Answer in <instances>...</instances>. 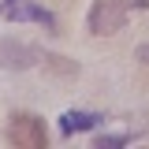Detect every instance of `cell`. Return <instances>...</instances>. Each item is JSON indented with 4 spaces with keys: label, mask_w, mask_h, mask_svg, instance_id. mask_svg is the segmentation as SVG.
Returning <instances> with one entry per match:
<instances>
[{
    "label": "cell",
    "mask_w": 149,
    "mask_h": 149,
    "mask_svg": "<svg viewBox=\"0 0 149 149\" xmlns=\"http://www.w3.org/2000/svg\"><path fill=\"white\" fill-rule=\"evenodd\" d=\"M138 60H142V63L149 67V45H142V49H138Z\"/></svg>",
    "instance_id": "6"
},
{
    "label": "cell",
    "mask_w": 149,
    "mask_h": 149,
    "mask_svg": "<svg viewBox=\"0 0 149 149\" xmlns=\"http://www.w3.org/2000/svg\"><path fill=\"white\" fill-rule=\"evenodd\" d=\"M8 142L19 149H45L49 134H45V123L30 116V112H15L11 123H8Z\"/></svg>",
    "instance_id": "2"
},
{
    "label": "cell",
    "mask_w": 149,
    "mask_h": 149,
    "mask_svg": "<svg viewBox=\"0 0 149 149\" xmlns=\"http://www.w3.org/2000/svg\"><path fill=\"white\" fill-rule=\"evenodd\" d=\"M0 19H11V22H37V26H45V30H52L56 19L49 8H41L34 0H4L0 4Z\"/></svg>",
    "instance_id": "3"
},
{
    "label": "cell",
    "mask_w": 149,
    "mask_h": 149,
    "mask_svg": "<svg viewBox=\"0 0 149 149\" xmlns=\"http://www.w3.org/2000/svg\"><path fill=\"white\" fill-rule=\"evenodd\" d=\"M101 123V116L97 112H63L60 116V130L63 134H78V130H90Z\"/></svg>",
    "instance_id": "4"
},
{
    "label": "cell",
    "mask_w": 149,
    "mask_h": 149,
    "mask_svg": "<svg viewBox=\"0 0 149 149\" xmlns=\"http://www.w3.org/2000/svg\"><path fill=\"white\" fill-rule=\"evenodd\" d=\"M127 142V134H108V138H97V149H116Z\"/></svg>",
    "instance_id": "5"
},
{
    "label": "cell",
    "mask_w": 149,
    "mask_h": 149,
    "mask_svg": "<svg viewBox=\"0 0 149 149\" xmlns=\"http://www.w3.org/2000/svg\"><path fill=\"white\" fill-rule=\"evenodd\" d=\"M130 8H134V0H93V8H90V34L108 37L116 30H123Z\"/></svg>",
    "instance_id": "1"
}]
</instances>
